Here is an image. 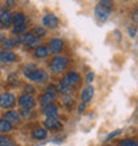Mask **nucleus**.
I'll list each match as a JSON object with an SVG mask.
<instances>
[{
	"label": "nucleus",
	"mask_w": 138,
	"mask_h": 146,
	"mask_svg": "<svg viewBox=\"0 0 138 146\" xmlns=\"http://www.w3.org/2000/svg\"><path fill=\"white\" fill-rule=\"evenodd\" d=\"M111 5L113 4L110 1H101L98 5L96 7V11H94V15L100 21H106L109 19V15H110L111 11Z\"/></svg>",
	"instance_id": "obj_1"
},
{
	"label": "nucleus",
	"mask_w": 138,
	"mask_h": 146,
	"mask_svg": "<svg viewBox=\"0 0 138 146\" xmlns=\"http://www.w3.org/2000/svg\"><path fill=\"white\" fill-rule=\"evenodd\" d=\"M68 66V58L64 56H56L50 61V69L53 73H60Z\"/></svg>",
	"instance_id": "obj_2"
},
{
	"label": "nucleus",
	"mask_w": 138,
	"mask_h": 146,
	"mask_svg": "<svg viewBox=\"0 0 138 146\" xmlns=\"http://www.w3.org/2000/svg\"><path fill=\"white\" fill-rule=\"evenodd\" d=\"M25 76H27V78L34 81V82H44V81L48 80V73L44 69H34Z\"/></svg>",
	"instance_id": "obj_3"
},
{
	"label": "nucleus",
	"mask_w": 138,
	"mask_h": 146,
	"mask_svg": "<svg viewBox=\"0 0 138 146\" xmlns=\"http://www.w3.org/2000/svg\"><path fill=\"white\" fill-rule=\"evenodd\" d=\"M16 102V98L12 93H3L0 94V108L3 109H8L12 108Z\"/></svg>",
	"instance_id": "obj_4"
},
{
	"label": "nucleus",
	"mask_w": 138,
	"mask_h": 146,
	"mask_svg": "<svg viewBox=\"0 0 138 146\" xmlns=\"http://www.w3.org/2000/svg\"><path fill=\"white\" fill-rule=\"evenodd\" d=\"M19 105L20 108H23L24 110H29L31 108H33L36 105V101L31 94H23V96L19 98Z\"/></svg>",
	"instance_id": "obj_5"
},
{
	"label": "nucleus",
	"mask_w": 138,
	"mask_h": 146,
	"mask_svg": "<svg viewBox=\"0 0 138 146\" xmlns=\"http://www.w3.org/2000/svg\"><path fill=\"white\" fill-rule=\"evenodd\" d=\"M44 126L48 129V130H60L62 127V123L61 121L56 117H48V118L44 121Z\"/></svg>",
	"instance_id": "obj_6"
},
{
	"label": "nucleus",
	"mask_w": 138,
	"mask_h": 146,
	"mask_svg": "<svg viewBox=\"0 0 138 146\" xmlns=\"http://www.w3.org/2000/svg\"><path fill=\"white\" fill-rule=\"evenodd\" d=\"M78 81H80V74L76 72H69L65 74V77H64V80H62V82L65 85H68L69 88L70 86H74V85L78 84Z\"/></svg>",
	"instance_id": "obj_7"
},
{
	"label": "nucleus",
	"mask_w": 138,
	"mask_h": 146,
	"mask_svg": "<svg viewBox=\"0 0 138 146\" xmlns=\"http://www.w3.org/2000/svg\"><path fill=\"white\" fill-rule=\"evenodd\" d=\"M42 24L48 28H56L58 25V19L57 16H54L53 13H46L42 19Z\"/></svg>",
	"instance_id": "obj_8"
},
{
	"label": "nucleus",
	"mask_w": 138,
	"mask_h": 146,
	"mask_svg": "<svg viewBox=\"0 0 138 146\" xmlns=\"http://www.w3.org/2000/svg\"><path fill=\"white\" fill-rule=\"evenodd\" d=\"M17 60V54L11 50H3L0 52V61L1 62H13Z\"/></svg>",
	"instance_id": "obj_9"
},
{
	"label": "nucleus",
	"mask_w": 138,
	"mask_h": 146,
	"mask_svg": "<svg viewBox=\"0 0 138 146\" xmlns=\"http://www.w3.org/2000/svg\"><path fill=\"white\" fill-rule=\"evenodd\" d=\"M64 46V41L61 38H52L49 41V52H53V53H58L60 50L62 49Z\"/></svg>",
	"instance_id": "obj_10"
},
{
	"label": "nucleus",
	"mask_w": 138,
	"mask_h": 146,
	"mask_svg": "<svg viewBox=\"0 0 138 146\" xmlns=\"http://www.w3.org/2000/svg\"><path fill=\"white\" fill-rule=\"evenodd\" d=\"M4 119L8 121L9 123H17L20 121V111L9 110L4 114Z\"/></svg>",
	"instance_id": "obj_11"
},
{
	"label": "nucleus",
	"mask_w": 138,
	"mask_h": 146,
	"mask_svg": "<svg viewBox=\"0 0 138 146\" xmlns=\"http://www.w3.org/2000/svg\"><path fill=\"white\" fill-rule=\"evenodd\" d=\"M56 98V92H48L46 90L41 97H40V104L42 106H46L48 104H52V101Z\"/></svg>",
	"instance_id": "obj_12"
},
{
	"label": "nucleus",
	"mask_w": 138,
	"mask_h": 146,
	"mask_svg": "<svg viewBox=\"0 0 138 146\" xmlns=\"http://www.w3.org/2000/svg\"><path fill=\"white\" fill-rule=\"evenodd\" d=\"M11 24H12V15L8 11L1 12V13H0V25L4 28H7V27H9Z\"/></svg>",
	"instance_id": "obj_13"
},
{
	"label": "nucleus",
	"mask_w": 138,
	"mask_h": 146,
	"mask_svg": "<svg viewBox=\"0 0 138 146\" xmlns=\"http://www.w3.org/2000/svg\"><path fill=\"white\" fill-rule=\"evenodd\" d=\"M49 48L45 45H40V46H36V49H34V56L37 58H45L49 56Z\"/></svg>",
	"instance_id": "obj_14"
},
{
	"label": "nucleus",
	"mask_w": 138,
	"mask_h": 146,
	"mask_svg": "<svg viewBox=\"0 0 138 146\" xmlns=\"http://www.w3.org/2000/svg\"><path fill=\"white\" fill-rule=\"evenodd\" d=\"M93 94H94V89L92 86H88V88H85L81 93V98H82V102L84 104H88L90 102V100L93 98Z\"/></svg>",
	"instance_id": "obj_15"
},
{
	"label": "nucleus",
	"mask_w": 138,
	"mask_h": 146,
	"mask_svg": "<svg viewBox=\"0 0 138 146\" xmlns=\"http://www.w3.org/2000/svg\"><path fill=\"white\" fill-rule=\"evenodd\" d=\"M42 111H44V114L46 117H56L58 114V109L54 104H48L46 106H44Z\"/></svg>",
	"instance_id": "obj_16"
},
{
	"label": "nucleus",
	"mask_w": 138,
	"mask_h": 146,
	"mask_svg": "<svg viewBox=\"0 0 138 146\" xmlns=\"http://www.w3.org/2000/svg\"><path fill=\"white\" fill-rule=\"evenodd\" d=\"M25 15L21 13V12H17L15 15H12V23L15 25H21V24H25Z\"/></svg>",
	"instance_id": "obj_17"
},
{
	"label": "nucleus",
	"mask_w": 138,
	"mask_h": 146,
	"mask_svg": "<svg viewBox=\"0 0 138 146\" xmlns=\"http://www.w3.org/2000/svg\"><path fill=\"white\" fill-rule=\"evenodd\" d=\"M11 130H12V123H9L4 118L0 119V133H8Z\"/></svg>",
	"instance_id": "obj_18"
},
{
	"label": "nucleus",
	"mask_w": 138,
	"mask_h": 146,
	"mask_svg": "<svg viewBox=\"0 0 138 146\" xmlns=\"http://www.w3.org/2000/svg\"><path fill=\"white\" fill-rule=\"evenodd\" d=\"M32 137L36 139H44L46 137V130L45 129H36L32 133Z\"/></svg>",
	"instance_id": "obj_19"
},
{
	"label": "nucleus",
	"mask_w": 138,
	"mask_h": 146,
	"mask_svg": "<svg viewBox=\"0 0 138 146\" xmlns=\"http://www.w3.org/2000/svg\"><path fill=\"white\" fill-rule=\"evenodd\" d=\"M0 146H16V143L13 142L9 137L0 135Z\"/></svg>",
	"instance_id": "obj_20"
},
{
	"label": "nucleus",
	"mask_w": 138,
	"mask_h": 146,
	"mask_svg": "<svg viewBox=\"0 0 138 146\" xmlns=\"http://www.w3.org/2000/svg\"><path fill=\"white\" fill-rule=\"evenodd\" d=\"M56 90H58L60 93H62V94L65 96V94H69V92H70V88H69L68 85H65V84H64V82L61 81V82H60V84L56 86Z\"/></svg>",
	"instance_id": "obj_21"
},
{
	"label": "nucleus",
	"mask_w": 138,
	"mask_h": 146,
	"mask_svg": "<svg viewBox=\"0 0 138 146\" xmlns=\"http://www.w3.org/2000/svg\"><path fill=\"white\" fill-rule=\"evenodd\" d=\"M3 48H4V50H9L11 48H15V41H13V38H7V40H4Z\"/></svg>",
	"instance_id": "obj_22"
},
{
	"label": "nucleus",
	"mask_w": 138,
	"mask_h": 146,
	"mask_svg": "<svg viewBox=\"0 0 138 146\" xmlns=\"http://www.w3.org/2000/svg\"><path fill=\"white\" fill-rule=\"evenodd\" d=\"M25 29H27V25H25V24H21V25H15V28L12 29V33H13V35H20V33H23Z\"/></svg>",
	"instance_id": "obj_23"
},
{
	"label": "nucleus",
	"mask_w": 138,
	"mask_h": 146,
	"mask_svg": "<svg viewBox=\"0 0 138 146\" xmlns=\"http://www.w3.org/2000/svg\"><path fill=\"white\" fill-rule=\"evenodd\" d=\"M8 84L12 85V86H15V85L19 84V78H17V74H16V73L9 74V77H8Z\"/></svg>",
	"instance_id": "obj_24"
},
{
	"label": "nucleus",
	"mask_w": 138,
	"mask_h": 146,
	"mask_svg": "<svg viewBox=\"0 0 138 146\" xmlns=\"http://www.w3.org/2000/svg\"><path fill=\"white\" fill-rule=\"evenodd\" d=\"M45 33H46V31L44 29V28H41V27H36L33 29V33L32 35H36V37H42V36H45Z\"/></svg>",
	"instance_id": "obj_25"
},
{
	"label": "nucleus",
	"mask_w": 138,
	"mask_h": 146,
	"mask_svg": "<svg viewBox=\"0 0 138 146\" xmlns=\"http://www.w3.org/2000/svg\"><path fill=\"white\" fill-rule=\"evenodd\" d=\"M62 104L65 105V106H72V105H73V98L69 96V94L62 96Z\"/></svg>",
	"instance_id": "obj_26"
},
{
	"label": "nucleus",
	"mask_w": 138,
	"mask_h": 146,
	"mask_svg": "<svg viewBox=\"0 0 138 146\" xmlns=\"http://www.w3.org/2000/svg\"><path fill=\"white\" fill-rule=\"evenodd\" d=\"M119 146H137V142H135V139H123L122 142H119Z\"/></svg>",
	"instance_id": "obj_27"
},
{
	"label": "nucleus",
	"mask_w": 138,
	"mask_h": 146,
	"mask_svg": "<svg viewBox=\"0 0 138 146\" xmlns=\"http://www.w3.org/2000/svg\"><path fill=\"white\" fill-rule=\"evenodd\" d=\"M38 42H40V38H38V37H34V36H33V37L31 38V41L27 44V46H29V48H33V46H37Z\"/></svg>",
	"instance_id": "obj_28"
},
{
	"label": "nucleus",
	"mask_w": 138,
	"mask_h": 146,
	"mask_svg": "<svg viewBox=\"0 0 138 146\" xmlns=\"http://www.w3.org/2000/svg\"><path fill=\"white\" fill-rule=\"evenodd\" d=\"M34 69H37V66L34 65V64H28V65L24 66V73L28 74V73H31L32 70H34Z\"/></svg>",
	"instance_id": "obj_29"
},
{
	"label": "nucleus",
	"mask_w": 138,
	"mask_h": 146,
	"mask_svg": "<svg viewBox=\"0 0 138 146\" xmlns=\"http://www.w3.org/2000/svg\"><path fill=\"white\" fill-rule=\"evenodd\" d=\"M119 133H121V130H115V131H113V133H111V134H109L106 137V141H109V139H111L113 138V137H115V135H118Z\"/></svg>",
	"instance_id": "obj_30"
},
{
	"label": "nucleus",
	"mask_w": 138,
	"mask_h": 146,
	"mask_svg": "<svg viewBox=\"0 0 138 146\" xmlns=\"http://www.w3.org/2000/svg\"><path fill=\"white\" fill-rule=\"evenodd\" d=\"M93 77H94V74H93L92 72L88 73V74H86V80H85V81H86V82H92V81H93Z\"/></svg>",
	"instance_id": "obj_31"
},
{
	"label": "nucleus",
	"mask_w": 138,
	"mask_h": 146,
	"mask_svg": "<svg viewBox=\"0 0 138 146\" xmlns=\"http://www.w3.org/2000/svg\"><path fill=\"white\" fill-rule=\"evenodd\" d=\"M25 92H27V94L28 93H33L34 92V89H33V86H31V85H25Z\"/></svg>",
	"instance_id": "obj_32"
},
{
	"label": "nucleus",
	"mask_w": 138,
	"mask_h": 146,
	"mask_svg": "<svg viewBox=\"0 0 138 146\" xmlns=\"http://www.w3.org/2000/svg\"><path fill=\"white\" fill-rule=\"evenodd\" d=\"M85 105L86 104H84V102H81V104L78 105V111H80V113H82V111L85 110Z\"/></svg>",
	"instance_id": "obj_33"
},
{
	"label": "nucleus",
	"mask_w": 138,
	"mask_h": 146,
	"mask_svg": "<svg viewBox=\"0 0 138 146\" xmlns=\"http://www.w3.org/2000/svg\"><path fill=\"white\" fill-rule=\"evenodd\" d=\"M21 114H23L24 118H27V117H29V114H31V111H29V110H23V111H21Z\"/></svg>",
	"instance_id": "obj_34"
},
{
	"label": "nucleus",
	"mask_w": 138,
	"mask_h": 146,
	"mask_svg": "<svg viewBox=\"0 0 138 146\" xmlns=\"http://www.w3.org/2000/svg\"><path fill=\"white\" fill-rule=\"evenodd\" d=\"M129 33H130V36H133V37H135V29H133V28H130V29H129Z\"/></svg>",
	"instance_id": "obj_35"
},
{
	"label": "nucleus",
	"mask_w": 138,
	"mask_h": 146,
	"mask_svg": "<svg viewBox=\"0 0 138 146\" xmlns=\"http://www.w3.org/2000/svg\"><path fill=\"white\" fill-rule=\"evenodd\" d=\"M4 40H5V37H4V36H3V35H0V42H3V41H4Z\"/></svg>",
	"instance_id": "obj_36"
},
{
	"label": "nucleus",
	"mask_w": 138,
	"mask_h": 146,
	"mask_svg": "<svg viewBox=\"0 0 138 146\" xmlns=\"http://www.w3.org/2000/svg\"><path fill=\"white\" fill-rule=\"evenodd\" d=\"M1 8H3V5H1V4H0V11H1Z\"/></svg>",
	"instance_id": "obj_37"
}]
</instances>
